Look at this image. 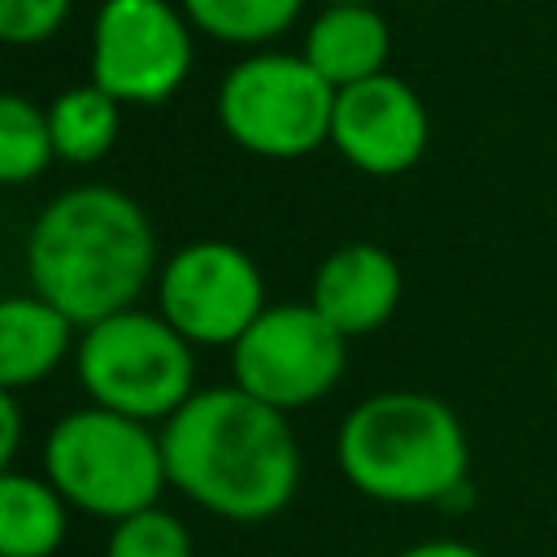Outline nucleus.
I'll return each mask as SVG.
<instances>
[{
    "instance_id": "nucleus-3",
    "label": "nucleus",
    "mask_w": 557,
    "mask_h": 557,
    "mask_svg": "<svg viewBox=\"0 0 557 557\" xmlns=\"http://www.w3.org/2000/svg\"><path fill=\"white\" fill-rule=\"evenodd\" d=\"M335 466L379 505H440L466 487L470 440L457 409L431 392H374L335 431Z\"/></svg>"
},
{
    "instance_id": "nucleus-5",
    "label": "nucleus",
    "mask_w": 557,
    "mask_h": 557,
    "mask_svg": "<svg viewBox=\"0 0 557 557\" xmlns=\"http://www.w3.org/2000/svg\"><path fill=\"white\" fill-rule=\"evenodd\" d=\"M74 370L91 405L161 426L196 387V348L157 313L122 309L78 331Z\"/></svg>"
},
{
    "instance_id": "nucleus-18",
    "label": "nucleus",
    "mask_w": 557,
    "mask_h": 557,
    "mask_svg": "<svg viewBox=\"0 0 557 557\" xmlns=\"http://www.w3.org/2000/svg\"><path fill=\"white\" fill-rule=\"evenodd\" d=\"M104 557H196V544H191V531L170 509L152 505L113 522Z\"/></svg>"
},
{
    "instance_id": "nucleus-15",
    "label": "nucleus",
    "mask_w": 557,
    "mask_h": 557,
    "mask_svg": "<svg viewBox=\"0 0 557 557\" xmlns=\"http://www.w3.org/2000/svg\"><path fill=\"white\" fill-rule=\"evenodd\" d=\"M48 126H52L57 161L91 165V161H100L117 144L122 104L109 91H100L96 83H83V87L61 91L48 104Z\"/></svg>"
},
{
    "instance_id": "nucleus-7",
    "label": "nucleus",
    "mask_w": 557,
    "mask_h": 557,
    "mask_svg": "<svg viewBox=\"0 0 557 557\" xmlns=\"http://www.w3.org/2000/svg\"><path fill=\"white\" fill-rule=\"evenodd\" d=\"M231 383L292 413L326 400L348 370V335H339L309 300L265 305V313L226 348Z\"/></svg>"
},
{
    "instance_id": "nucleus-22",
    "label": "nucleus",
    "mask_w": 557,
    "mask_h": 557,
    "mask_svg": "<svg viewBox=\"0 0 557 557\" xmlns=\"http://www.w3.org/2000/svg\"><path fill=\"white\" fill-rule=\"evenodd\" d=\"M322 4H379V0H322Z\"/></svg>"
},
{
    "instance_id": "nucleus-4",
    "label": "nucleus",
    "mask_w": 557,
    "mask_h": 557,
    "mask_svg": "<svg viewBox=\"0 0 557 557\" xmlns=\"http://www.w3.org/2000/svg\"><path fill=\"white\" fill-rule=\"evenodd\" d=\"M44 474L70 500V509L104 522L152 509L170 487L161 426L91 400L61 413L44 435Z\"/></svg>"
},
{
    "instance_id": "nucleus-20",
    "label": "nucleus",
    "mask_w": 557,
    "mask_h": 557,
    "mask_svg": "<svg viewBox=\"0 0 557 557\" xmlns=\"http://www.w3.org/2000/svg\"><path fill=\"white\" fill-rule=\"evenodd\" d=\"M22 448V400L17 392H0V466L13 470Z\"/></svg>"
},
{
    "instance_id": "nucleus-14",
    "label": "nucleus",
    "mask_w": 557,
    "mask_h": 557,
    "mask_svg": "<svg viewBox=\"0 0 557 557\" xmlns=\"http://www.w3.org/2000/svg\"><path fill=\"white\" fill-rule=\"evenodd\" d=\"M70 535V500L48 474L0 470V557H57Z\"/></svg>"
},
{
    "instance_id": "nucleus-9",
    "label": "nucleus",
    "mask_w": 557,
    "mask_h": 557,
    "mask_svg": "<svg viewBox=\"0 0 557 557\" xmlns=\"http://www.w3.org/2000/svg\"><path fill=\"white\" fill-rule=\"evenodd\" d=\"M191 74L187 13L170 0H104L91 22V83L117 104H161Z\"/></svg>"
},
{
    "instance_id": "nucleus-10",
    "label": "nucleus",
    "mask_w": 557,
    "mask_h": 557,
    "mask_svg": "<svg viewBox=\"0 0 557 557\" xmlns=\"http://www.w3.org/2000/svg\"><path fill=\"white\" fill-rule=\"evenodd\" d=\"M426 139H431L426 104L405 78L383 70L374 78L335 91L331 148L352 170L370 178H396L422 161Z\"/></svg>"
},
{
    "instance_id": "nucleus-21",
    "label": "nucleus",
    "mask_w": 557,
    "mask_h": 557,
    "mask_svg": "<svg viewBox=\"0 0 557 557\" xmlns=\"http://www.w3.org/2000/svg\"><path fill=\"white\" fill-rule=\"evenodd\" d=\"M396 557H487V553L466 540H418V544L400 548Z\"/></svg>"
},
{
    "instance_id": "nucleus-19",
    "label": "nucleus",
    "mask_w": 557,
    "mask_h": 557,
    "mask_svg": "<svg viewBox=\"0 0 557 557\" xmlns=\"http://www.w3.org/2000/svg\"><path fill=\"white\" fill-rule=\"evenodd\" d=\"M74 0H0V39L4 44H44L61 30Z\"/></svg>"
},
{
    "instance_id": "nucleus-11",
    "label": "nucleus",
    "mask_w": 557,
    "mask_h": 557,
    "mask_svg": "<svg viewBox=\"0 0 557 557\" xmlns=\"http://www.w3.org/2000/svg\"><path fill=\"white\" fill-rule=\"evenodd\" d=\"M405 292V274L383 244L348 239L331 248L309 283V305L348 339L392 322Z\"/></svg>"
},
{
    "instance_id": "nucleus-6",
    "label": "nucleus",
    "mask_w": 557,
    "mask_h": 557,
    "mask_svg": "<svg viewBox=\"0 0 557 557\" xmlns=\"http://www.w3.org/2000/svg\"><path fill=\"white\" fill-rule=\"evenodd\" d=\"M335 87L305 52H252L218 87V122L231 144L265 161H296L331 144Z\"/></svg>"
},
{
    "instance_id": "nucleus-1",
    "label": "nucleus",
    "mask_w": 557,
    "mask_h": 557,
    "mask_svg": "<svg viewBox=\"0 0 557 557\" xmlns=\"http://www.w3.org/2000/svg\"><path fill=\"white\" fill-rule=\"evenodd\" d=\"M170 487L222 522H265L300 487V444L283 409L244 387H200L161 422Z\"/></svg>"
},
{
    "instance_id": "nucleus-12",
    "label": "nucleus",
    "mask_w": 557,
    "mask_h": 557,
    "mask_svg": "<svg viewBox=\"0 0 557 557\" xmlns=\"http://www.w3.org/2000/svg\"><path fill=\"white\" fill-rule=\"evenodd\" d=\"M74 322L39 292L4 296L0 305V392L39 387L74 344Z\"/></svg>"
},
{
    "instance_id": "nucleus-8",
    "label": "nucleus",
    "mask_w": 557,
    "mask_h": 557,
    "mask_svg": "<svg viewBox=\"0 0 557 557\" xmlns=\"http://www.w3.org/2000/svg\"><path fill=\"white\" fill-rule=\"evenodd\" d=\"M265 305L261 265L231 239H191L157 270V313L191 348H231Z\"/></svg>"
},
{
    "instance_id": "nucleus-13",
    "label": "nucleus",
    "mask_w": 557,
    "mask_h": 557,
    "mask_svg": "<svg viewBox=\"0 0 557 557\" xmlns=\"http://www.w3.org/2000/svg\"><path fill=\"white\" fill-rule=\"evenodd\" d=\"M300 52L339 91V87H352L387 70L392 30L379 4H322Z\"/></svg>"
},
{
    "instance_id": "nucleus-16",
    "label": "nucleus",
    "mask_w": 557,
    "mask_h": 557,
    "mask_svg": "<svg viewBox=\"0 0 557 557\" xmlns=\"http://www.w3.org/2000/svg\"><path fill=\"white\" fill-rule=\"evenodd\" d=\"M300 9L305 0H183V13L196 30L239 48L283 35L300 17Z\"/></svg>"
},
{
    "instance_id": "nucleus-17",
    "label": "nucleus",
    "mask_w": 557,
    "mask_h": 557,
    "mask_svg": "<svg viewBox=\"0 0 557 557\" xmlns=\"http://www.w3.org/2000/svg\"><path fill=\"white\" fill-rule=\"evenodd\" d=\"M52 161H57V148H52L48 109H39L26 96H4L0 100V178L17 187L39 178Z\"/></svg>"
},
{
    "instance_id": "nucleus-2",
    "label": "nucleus",
    "mask_w": 557,
    "mask_h": 557,
    "mask_svg": "<svg viewBox=\"0 0 557 557\" xmlns=\"http://www.w3.org/2000/svg\"><path fill=\"white\" fill-rule=\"evenodd\" d=\"M157 270V231L122 187H70L39 209L26 235L30 292L52 300L78 331L135 309Z\"/></svg>"
},
{
    "instance_id": "nucleus-23",
    "label": "nucleus",
    "mask_w": 557,
    "mask_h": 557,
    "mask_svg": "<svg viewBox=\"0 0 557 557\" xmlns=\"http://www.w3.org/2000/svg\"><path fill=\"white\" fill-rule=\"evenodd\" d=\"M553 392H557V361H553Z\"/></svg>"
}]
</instances>
